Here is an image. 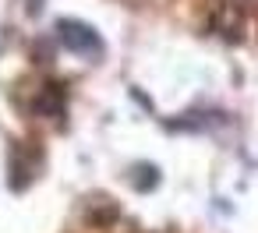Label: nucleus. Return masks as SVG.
Wrapping results in <instances>:
<instances>
[{"label": "nucleus", "mask_w": 258, "mask_h": 233, "mask_svg": "<svg viewBox=\"0 0 258 233\" xmlns=\"http://www.w3.org/2000/svg\"><path fill=\"white\" fill-rule=\"evenodd\" d=\"M57 43L68 50V53H75V57H85V60H96V57H103V39H99V32L92 29V25H85V22H78V18H60L57 22Z\"/></svg>", "instance_id": "1"}, {"label": "nucleus", "mask_w": 258, "mask_h": 233, "mask_svg": "<svg viewBox=\"0 0 258 233\" xmlns=\"http://www.w3.org/2000/svg\"><path fill=\"white\" fill-rule=\"evenodd\" d=\"M32 110H36L39 117H64V110H68V92H64V85H60V82L43 85V92L36 96Z\"/></svg>", "instance_id": "2"}]
</instances>
